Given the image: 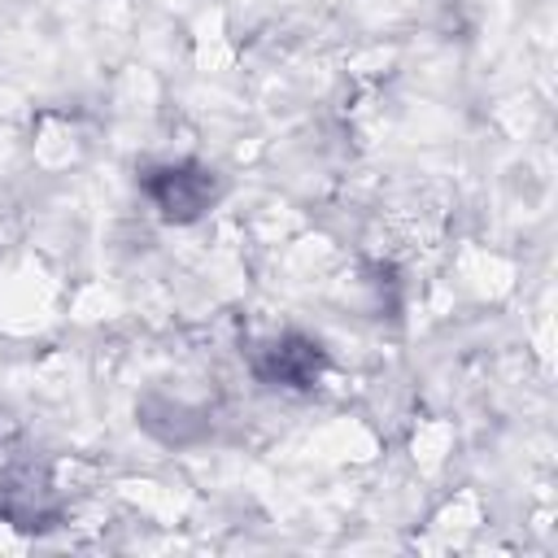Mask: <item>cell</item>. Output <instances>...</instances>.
Segmentation results:
<instances>
[{"instance_id": "2", "label": "cell", "mask_w": 558, "mask_h": 558, "mask_svg": "<svg viewBox=\"0 0 558 558\" xmlns=\"http://www.w3.org/2000/svg\"><path fill=\"white\" fill-rule=\"evenodd\" d=\"M253 371L279 388H310L323 375V349L305 336H279L257 353Z\"/></svg>"}, {"instance_id": "1", "label": "cell", "mask_w": 558, "mask_h": 558, "mask_svg": "<svg viewBox=\"0 0 558 558\" xmlns=\"http://www.w3.org/2000/svg\"><path fill=\"white\" fill-rule=\"evenodd\" d=\"M144 196L166 222H192L218 201V179L205 166H161L144 174Z\"/></svg>"}]
</instances>
